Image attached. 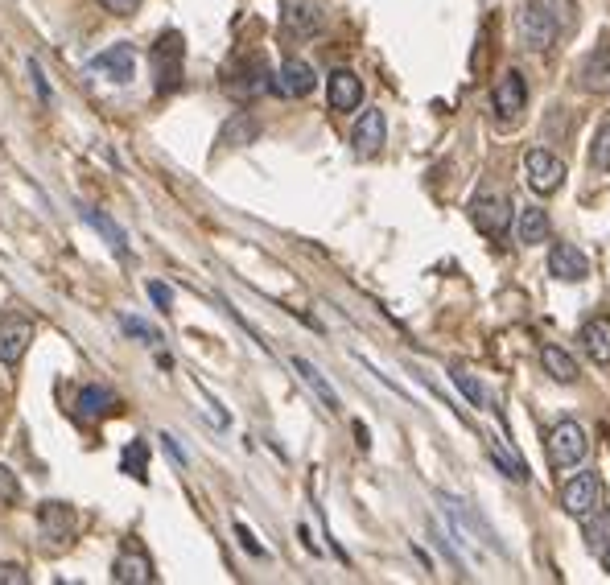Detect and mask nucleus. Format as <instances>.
<instances>
[{"mask_svg":"<svg viewBox=\"0 0 610 585\" xmlns=\"http://www.w3.org/2000/svg\"><path fill=\"white\" fill-rule=\"evenodd\" d=\"M182 58H186V46L178 33H161L157 46H153V87L157 95H169V91H178L182 87Z\"/></svg>","mask_w":610,"mask_h":585,"instance_id":"1","label":"nucleus"},{"mask_svg":"<svg viewBox=\"0 0 610 585\" xmlns=\"http://www.w3.org/2000/svg\"><path fill=\"white\" fill-rule=\"evenodd\" d=\"M545 445H549V462H553V470H573V466L586 458V450H590L586 429H582L578 421H561V425H553Z\"/></svg>","mask_w":610,"mask_h":585,"instance_id":"2","label":"nucleus"},{"mask_svg":"<svg viewBox=\"0 0 610 585\" xmlns=\"http://www.w3.org/2000/svg\"><path fill=\"white\" fill-rule=\"evenodd\" d=\"M561 507L573 515V520H590V515L602 507V478L594 470L573 474L561 487Z\"/></svg>","mask_w":610,"mask_h":585,"instance_id":"3","label":"nucleus"},{"mask_svg":"<svg viewBox=\"0 0 610 585\" xmlns=\"http://www.w3.org/2000/svg\"><path fill=\"white\" fill-rule=\"evenodd\" d=\"M87 71L91 75H99V79H108V83H132L137 79V50H132L128 42H116V46H108L104 54H95L91 62H87Z\"/></svg>","mask_w":610,"mask_h":585,"instance_id":"4","label":"nucleus"},{"mask_svg":"<svg viewBox=\"0 0 610 585\" xmlns=\"http://www.w3.org/2000/svg\"><path fill=\"white\" fill-rule=\"evenodd\" d=\"M524 169H528V186L536 194H557L561 182H565V161L553 149H528Z\"/></svg>","mask_w":610,"mask_h":585,"instance_id":"5","label":"nucleus"},{"mask_svg":"<svg viewBox=\"0 0 610 585\" xmlns=\"http://www.w3.org/2000/svg\"><path fill=\"white\" fill-rule=\"evenodd\" d=\"M470 219H474V227H479L483 235L503 239L507 227H512V202H507L503 194H479V198L470 202Z\"/></svg>","mask_w":610,"mask_h":585,"instance_id":"6","label":"nucleus"},{"mask_svg":"<svg viewBox=\"0 0 610 585\" xmlns=\"http://www.w3.org/2000/svg\"><path fill=\"white\" fill-rule=\"evenodd\" d=\"M112 581H120V585H149V581H157V569H153V557L145 553V544H137V540H128L120 553H116V561H112Z\"/></svg>","mask_w":610,"mask_h":585,"instance_id":"7","label":"nucleus"},{"mask_svg":"<svg viewBox=\"0 0 610 585\" xmlns=\"http://www.w3.org/2000/svg\"><path fill=\"white\" fill-rule=\"evenodd\" d=\"M227 91L240 95V99H252L260 91H273V71L264 66V58H248L240 66H231L227 71Z\"/></svg>","mask_w":610,"mask_h":585,"instance_id":"8","label":"nucleus"},{"mask_svg":"<svg viewBox=\"0 0 610 585\" xmlns=\"http://www.w3.org/2000/svg\"><path fill=\"white\" fill-rule=\"evenodd\" d=\"M520 38L528 50H553L561 38V25L549 13H540L536 5H524L520 9Z\"/></svg>","mask_w":610,"mask_h":585,"instance_id":"9","label":"nucleus"},{"mask_svg":"<svg viewBox=\"0 0 610 585\" xmlns=\"http://www.w3.org/2000/svg\"><path fill=\"white\" fill-rule=\"evenodd\" d=\"M491 108H495L499 120H516V116L528 108V83H524L520 71H507V75L499 79V87H495V95H491Z\"/></svg>","mask_w":610,"mask_h":585,"instance_id":"10","label":"nucleus"},{"mask_svg":"<svg viewBox=\"0 0 610 585\" xmlns=\"http://www.w3.org/2000/svg\"><path fill=\"white\" fill-rule=\"evenodd\" d=\"M314 66L310 62H301V58H289V62H281V71L273 75V91L277 95H289V99H305L314 91Z\"/></svg>","mask_w":610,"mask_h":585,"instance_id":"11","label":"nucleus"},{"mask_svg":"<svg viewBox=\"0 0 610 585\" xmlns=\"http://www.w3.org/2000/svg\"><path fill=\"white\" fill-rule=\"evenodd\" d=\"M549 272H553L557 281H565V285H578V281L590 277V260H586V252H578L573 244H553L549 248Z\"/></svg>","mask_w":610,"mask_h":585,"instance_id":"12","label":"nucleus"},{"mask_svg":"<svg viewBox=\"0 0 610 585\" xmlns=\"http://www.w3.org/2000/svg\"><path fill=\"white\" fill-rule=\"evenodd\" d=\"M384 136H388V124H384V112H363L359 120H355V128H351V145H355V153L359 157H376L380 149H384Z\"/></svg>","mask_w":610,"mask_h":585,"instance_id":"13","label":"nucleus"},{"mask_svg":"<svg viewBox=\"0 0 610 585\" xmlns=\"http://www.w3.org/2000/svg\"><path fill=\"white\" fill-rule=\"evenodd\" d=\"M29 342H33V326L25 318H5L0 322V363L17 367L29 351Z\"/></svg>","mask_w":610,"mask_h":585,"instance_id":"14","label":"nucleus"},{"mask_svg":"<svg viewBox=\"0 0 610 585\" xmlns=\"http://www.w3.org/2000/svg\"><path fill=\"white\" fill-rule=\"evenodd\" d=\"M326 99L334 112H355L363 103V79L355 71H334L326 79Z\"/></svg>","mask_w":610,"mask_h":585,"instance_id":"15","label":"nucleus"},{"mask_svg":"<svg viewBox=\"0 0 610 585\" xmlns=\"http://www.w3.org/2000/svg\"><path fill=\"white\" fill-rule=\"evenodd\" d=\"M293 371H297L301 380H305V388H310V392L322 400V408H326V412H343V400H338V392L330 388V380H326V375H322V371H318L310 359H301V355H297V359H293Z\"/></svg>","mask_w":610,"mask_h":585,"instance_id":"16","label":"nucleus"},{"mask_svg":"<svg viewBox=\"0 0 610 585\" xmlns=\"http://www.w3.org/2000/svg\"><path fill=\"white\" fill-rule=\"evenodd\" d=\"M79 211H83V219H87V223H91L99 235L108 239V248H112L120 260H128V235H124V227H120V223H116L108 211H99V206H87V202H83Z\"/></svg>","mask_w":610,"mask_h":585,"instance_id":"17","label":"nucleus"},{"mask_svg":"<svg viewBox=\"0 0 610 585\" xmlns=\"http://www.w3.org/2000/svg\"><path fill=\"white\" fill-rule=\"evenodd\" d=\"M322 9L314 5V0H293V5H285V29L297 33V38H314V33L322 29Z\"/></svg>","mask_w":610,"mask_h":585,"instance_id":"18","label":"nucleus"},{"mask_svg":"<svg viewBox=\"0 0 610 585\" xmlns=\"http://www.w3.org/2000/svg\"><path fill=\"white\" fill-rule=\"evenodd\" d=\"M578 342H582V351H586L598 367H606V363H610V318H590V322L582 326Z\"/></svg>","mask_w":610,"mask_h":585,"instance_id":"19","label":"nucleus"},{"mask_svg":"<svg viewBox=\"0 0 610 585\" xmlns=\"http://www.w3.org/2000/svg\"><path fill=\"white\" fill-rule=\"evenodd\" d=\"M582 87L586 91H610V38L594 46V54L582 62Z\"/></svg>","mask_w":610,"mask_h":585,"instance_id":"20","label":"nucleus"},{"mask_svg":"<svg viewBox=\"0 0 610 585\" xmlns=\"http://www.w3.org/2000/svg\"><path fill=\"white\" fill-rule=\"evenodd\" d=\"M38 524L50 540H71L75 536V511L66 503H42L38 507Z\"/></svg>","mask_w":610,"mask_h":585,"instance_id":"21","label":"nucleus"},{"mask_svg":"<svg viewBox=\"0 0 610 585\" xmlns=\"http://www.w3.org/2000/svg\"><path fill=\"white\" fill-rule=\"evenodd\" d=\"M516 239L520 244H545L549 239V215L540 206H520V219H516Z\"/></svg>","mask_w":610,"mask_h":585,"instance_id":"22","label":"nucleus"},{"mask_svg":"<svg viewBox=\"0 0 610 585\" xmlns=\"http://www.w3.org/2000/svg\"><path fill=\"white\" fill-rule=\"evenodd\" d=\"M487 450H491V458L503 466V474L507 478H516V483H528V466H524V458H520V450L512 441H503V437H487Z\"/></svg>","mask_w":610,"mask_h":585,"instance_id":"23","label":"nucleus"},{"mask_svg":"<svg viewBox=\"0 0 610 585\" xmlns=\"http://www.w3.org/2000/svg\"><path fill=\"white\" fill-rule=\"evenodd\" d=\"M256 136H260V124H256L248 112H240V116H235V120L223 128V136H219V141H223L227 149H240V145H252Z\"/></svg>","mask_w":610,"mask_h":585,"instance_id":"24","label":"nucleus"},{"mask_svg":"<svg viewBox=\"0 0 610 585\" xmlns=\"http://www.w3.org/2000/svg\"><path fill=\"white\" fill-rule=\"evenodd\" d=\"M540 363H545V371L553 375L557 384H573V380H578V363H573L561 347H545V351H540Z\"/></svg>","mask_w":610,"mask_h":585,"instance_id":"25","label":"nucleus"},{"mask_svg":"<svg viewBox=\"0 0 610 585\" xmlns=\"http://www.w3.org/2000/svg\"><path fill=\"white\" fill-rule=\"evenodd\" d=\"M112 404H116V396H112L108 388L87 384V388L79 392V404H75V408H79V417H87V421H91V417H104V412H108Z\"/></svg>","mask_w":610,"mask_h":585,"instance_id":"26","label":"nucleus"},{"mask_svg":"<svg viewBox=\"0 0 610 585\" xmlns=\"http://www.w3.org/2000/svg\"><path fill=\"white\" fill-rule=\"evenodd\" d=\"M528 5H536L540 13H549L561 25V33H569L573 25H578V5H573V0H528Z\"/></svg>","mask_w":610,"mask_h":585,"instance_id":"27","label":"nucleus"},{"mask_svg":"<svg viewBox=\"0 0 610 585\" xmlns=\"http://www.w3.org/2000/svg\"><path fill=\"white\" fill-rule=\"evenodd\" d=\"M124 470L137 478V483H149V454H145V441H132L124 450Z\"/></svg>","mask_w":610,"mask_h":585,"instance_id":"28","label":"nucleus"},{"mask_svg":"<svg viewBox=\"0 0 610 585\" xmlns=\"http://www.w3.org/2000/svg\"><path fill=\"white\" fill-rule=\"evenodd\" d=\"M450 375H454V384H458V392H462V396H466V400H470L474 408H483V404H487V392H483V384H479V380H474V375H470L466 367H454Z\"/></svg>","mask_w":610,"mask_h":585,"instance_id":"29","label":"nucleus"},{"mask_svg":"<svg viewBox=\"0 0 610 585\" xmlns=\"http://www.w3.org/2000/svg\"><path fill=\"white\" fill-rule=\"evenodd\" d=\"M120 326H124V334L128 338H141L145 342V347H157V342H161V334L145 322V318H120Z\"/></svg>","mask_w":610,"mask_h":585,"instance_id":"30","label":"nucleus"},{"mask_svg":"<svg viewBox=\"0 0 610 585\" xmlns=\"http://www.w3.org/2000/svg\"><path fill=\"white\" fill-rule=\"evenodd\" d=\"M590 161H594L598 169H610V124H602V128H598L594 145H590Z\"/></svg>","mask_w":610,"mask_h":585,"instance_id":"31","label":"nucleus"},{"mask_svg":"<svg viewBox=\"0 0 610 585\" xmlns=\"http://www.w3.org/2000/svg\"><path fill=\"white\" fill-rule=\"evenodd\" d=\"M21 499V487H17V478L0 466V503H17Z\"/></svg>","mask_w":610,"mask_h":585,"instance_id":"32","label":"nucleus"},{"mask_svg":"<svg viewBox=\"0 0 610 585\" xmlns=\"http://www.w3.org/2000/svg\"><path fill=\"white\" fill-rule=\"evenodd\" d=\"M0 581L5 585H29V573L21 565H0Z\"/></svg>","mask_w":610,"mask_h":585,"instance_id":"33","label":"nucleus"},{"mask_svg":"<svg viewBox=\"0 0 610 585\" xmlns=\"http://www.w3.org/2000/svg\"><path fill=\"white\" fill-rule=\"evenodd\" d=\"M29 75H33V87H38V95H42V103H50V83H46V75H42V66L29 58Z\"/></svg>","mask_w":610,"mask_h":585,"instance_id":"34","label":"nucleus"},{"mask_svg":"<svg viewBox=\"0 0 610 585\" xmlns=\"http://www.w3.org/2000/svg\"><path fill=\"white\" fill-rule=\"evenodd\" d=\"M99 5H104L108 13H116V17H128L132 9H137V5H141V0H99Z\"/></svg>","mask_w":610,"mask_h":585,"instance_id":"35","label":"nucleus"},{"mask_svg":"<svg viewBox=\"0 0 610 585\" xmlns=\"http://www.w3.org/2000/svg\"><path fill=\"white\" fill-rule=\"evenodd\" d=\"M235 536H240V540H244V548H248V553H252V557H260V553H264V548L256 544V536L248 532V524H235Z\"/></svg>","mask_w":610,"mask_h":585,"instance_id":"36","label":"nucleus"},{"mask_svg":"<svg viewBox=\"0 0 610 585\" xmlns=\"http://www.w3.org/2000/svg\"><path fill=\"white\" fill-rule=\"evenodd\" d=\"M149 297H153V301H157V309H169V305H174V293H169V289H165V285H157V281H153V285H149Z\"/></svg>","mask_w":610,"mask_h":585,"instance_id":"37","label":"nucleus"},{"mask_svg":"<svg viewBox=\"0 0 610 585\" xmlns=\"http://www.w3.org/2000/svg\"><path fill=\"white\" fill-rule=\"evenodd\" d=\"M602 532H610V515H602L598 524H590V532H586V540H590V548H598L602 544Z\"/></svg>","mask_w":610,"mask_h":585,"instance_id":"38","label":"nucleus"},{"mask_svg":"<svg viewBox=\"0 0 610 585\" xmlns=\"http://www.w3.org/2000/svg\"><path fill=\"white\" fill-rule=\"evenodd\" d=\"M161 441H165V450H169V454H174V462H178V466H186V454L178 450V441H174V437H169V433H165Z\"/></svg>","mask_w":610,"mask_h":585,"instance_id":"39","label":"nucleus"},{"mask_svg":"<svg viewBox=\"0 0 610 585\" xmlns=\"http://www.w3.org/2000/svg\"><path fill=\"white\" fill-rule=\"evenodd\" d=\"M602 569H606V573H610V544H606V548H602Z\"/></svg>","mask_w":610,"mask_h":585,"instance_id":"40","label":"nucleus"}]
</instances>
